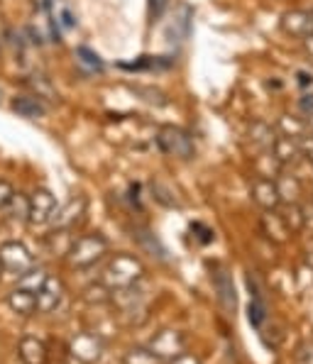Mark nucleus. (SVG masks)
Here are the masks:
<instances>
[{
    "mask_svg": "<svg viewBox=\"0 0 313 364\" xmlns=\"http://www.w3.org/2000/svg\"><path fill=\"white\" fill-rule=\"evenodd\" d=\"M248 318L255 328H262L267 321V304L262 299H250V306H248Z\"/></svg>",
    "mask_w": 313,
    "mask_h": 364,
    "instance_id": "23",
    "label": "nucleus"
},
{
    "mask_svg": "<svg viewBox=\"0 0 313 364\" xmlns=\"http://www.w3.org/2000/svg\"><path fill=\"white\" fill-rule=\"evenodd\" d=\"M156 144H159L161 152L169 156H179V159H191L193 156V139L181 127H161L159 134H156Z\"/></svg>",
    "mask_w": 313,
    "mask_h": 364,
    "instance_id": "3",
    "label": "nucleus"
},
{
    "mask_svg": "<svg viewBox=\"0 0 313 364\" xmlns=\"http://www.w3.org/2000/svg\"><path fill=\"white\" fill-rule=\"evenodd\" d=\"M135 237L139 240V242H142V247H147L149 252H152V255H156L161 259V257H164V247H161L159 242H156V237L152 232H147V230H135Z\"/></svg>",
    "mask_w": 313,
    "mask_h": 364,
    "instance_id": "24",
    "label": "nucleus"
},
{
    "mask_svg": "<svg viewBox=\"0 0 313 364\" xmlns=\"http://www.w3.org/2000/svg\"><path fill=\"white\" fill-rule=\"evenodd\" d=\"M262 230H265L267 237H272L274 242H284V240L292 235L287 230V225H284L282 215H279L277 210H267V215L262 218Z\"/></svg>",
    "mask_w": 313,
    "mask_h": 364,
    "instance_id": "16",
    "label": "nucleus"
},
{
    "mask_svg": "<svg viewBox=\"0 0 313 364\" xmlns=\"http://www.w3.org/2000/svg\"><path fill=\"white\" fill-rule=\"evenodd\" d=\"M8 306L13 313H18L22 318H30L37 313V294H32V291L27 289H13L8 294Z\"/></svg>",
    "mask_w": 313,
    "mask_h": 364,
    "instance_id": "15",
    "label": "nucleus"
},
{
    "mask_svg": "<svg viewBox=\"0 0 313 364\" xmlns=\"http://www.w3.org/2000/svg\"><path fill=\"white\" fill-rule=\"evenodd\" d=\"M304 42H306V49H309V54H311V59H313V35L306 37Z\"/></svg>",
    "mask_w": 313,
    "mask_h": 364,
    "instance_id": "28",
    "label": "nucleus"
},
{
    "mask_svg": "<svg viewBox=\"0 0 313 364\" xmlns=\"http://www.w3.org/2000/svg\"><path fill=\"white\" fill-rule=\"evenodd\" d=\"M274 137H277V134H274L272 127L265 125V122H255V125H253V142L257 144V147L265 149V152H270Z\"/></svg>",
    "mask_w": 313,
    "mask_h": 364,
    "instance_id": "19",
    "label": "nucleus"
},
{
    "mask_svg": "<svg viewBox=\"0 0 313 364\" xmlns=\"http://www.w3.org/2000/svg\"><path fill=\"white\" fill-rule=\"evenodd\" d=\"M105 352V343L98 333H78L69 343V355L78 364H96Z\"/></svg>",
    "mask_w": 313,
    "mask_h": 364,
    "instance_id": "5",
    "label": "nucleus"
},
{
    "mask_svg": "<svg viewBox=\"0 0 313 364\" xmlns=\"http://www.w3.org/2000/svg\"><path fill=\"white\" fill-rule=\"evenodd\" d=\"M18 357H20L22 364H47L49 362V350L39 338L25 335V338L18 343Z\"/></svg>",
    "mask_w": 313,
    "mask_h": 364,
    "instance_id": "13",
    "label": "nucleus"
},
{
    "mask_svg": "<svg viewBox=\"0 0 313 364\" xmlns=\"http://www.w3.org/2000/svg\"><path fill=\"white\" fill-rule=\"evenodd\" d=\"M13 110L22 117H39L47 113V108H44L39 96H18L13 100Z\"/></svg>",
    "mask_w": 313,
    "mask_h": 364,
    "instance_id": "17",
    "label": "nucleus"
},
{
    "mask_svg": "<svg viewBox=\"0 0 313 364\" xmlns=\"http://www.w3.org/2000/svg\"><path fill=\"white\" fill-rule=\"evenodd\" d=\"M122 364H161V360L152 355L149 347H132V350L125 355Z\"/></svg>",
    "mask_w": 313,
    "mask_h": 364,
    "instance_id": "20",
    "label": "nucleus"
},
{
    "mask_svg": "<svg viewBox=\"0 0 313 364\" xmlns=\"http://www.w3.org/2000/svg\"><path fill=\"white\" fill-rule=\"evenodd\" d=\"M169 364H201V360H198V357H193V355H186V352H184V355L174 357V360H171Z\"/></svg>",
    "mask_w": 313,
    "mask_h": 364,
    "instance_id": "27",
    "label": "nucleus"
},
{
    "mask_svg": "<svg viewBox=\"0 0 313 364\" xmlns=\"http://www.w3.org/2000/svg\"><path fill=\"white\" fill-rule=\"evenodd\" d=\"M144 277V264L137 259L135 255H115L113 259L108 262L103 272V279L100 282L105 284L110 291H120V289H130L137 287Z\"/></svg>",
    "mask_w": 313,
    "mask_h": 364,
    "instance_id": "2",
    "label": "nucleus"
},
{
    "mask_svg": "<svg viewBox=\"0 0 313 364\" xmlns=\"http://www.w3.org/2000/svg\"><path fill=\"white\" fill-rule=\"evenodd\" d=\"M149 350H152V355L159 357L161 362H171L174 357L184 355V350H186V338H184V333H179V330H161V333H156L152 338Z\"/></svg>",
    "mask_w": 313,
    "mask_h": 364,
    "instance_id": "7",
    "label": "nucleus"
},
{
    "mask_svg": "<svg viewBox=\"0 0 313 364\" xmlns=\"http://www.w3.org/2000/svg\"><path fill=\"white\" fill-rule=\"evenodd\" d=\"M49 274L44 272V269H39V267H32L30 272H25L22 277L18 279V287L20 289H27V291H32V294H37L39 289H42V284H44V279H47Z\"/></svg>",
    "mask_w": 313,
    "mask_h": 364,
    "instance_id": "18",
    "label": "nucleus"
},
{
    "mask_svg": "<svg viewBox=\"0 0 313 364\" xmlns=\"http://www.w3.org/2000/svg\"><path fill=\"white\" fill-rule=\"evenodd\" d=\"M211 282H213V289H216V296H218V301H221V306L226 308V311H235L238 296H235V284H233L230 274L223 267H216L213 274H211Z\"/></svg>",
    "mask_w": 313,
    "mask_h": 364,
    "instance_id": "12",
    "label": "nucleus"
},
{
    "mask_svg": "<svg viewBox=\"0 0 313 364\" xmlns=\"http://www.w3.org/2000/svg\"><path fill=\"white\" fill-rule=\"evenodd\" d=\"M3 274H5V269H3V262H0V279H3Z\"/></svg>",
    "mask_w": 313,
    "mask_h": 364,
    "instance_id": "30",
    "label": "nucleus"
},
{
    "mask_svg": "<svg viewBox=\"0 0 313 364\" xmlns=\"http://www.w3.org/2000/svg\"><path fill=\"white\" fill-rule=\"evenodd\" d=\"M105 255H108V240L100 232H88V235H81V237L71 240L64 259L71 269L83 272V269H91L93 264H98Z\"/></svg>",
    "mask_w": 313,
    "mask_h": 364,
    "instance_id": "1",
    "label": "nucleus"
},
{
    "mask_svg": "<svg viewBox=\"0 0 313 364\" xmlns=\"http://www.w3.org/2000/svg\"><path fill=\"white\" fill-rule=\"evenodd\" d=\"M64 294H66L64 282L57 277H47L42 289L37 291V313H42V316L54 313L61 306V301H64Z\"/></svg>",
    "mask_w": 313,
    "mask_h": 364,
    "instance_id": "10",
    "label": "nucleus"
},
{
    "mask_svg": "<svg viewBox=\"0 0 313 364\" xmlns=\"http://www.w3.org/2000/svg\"><path fill=\"white\" fill-rule=\"evenodd\" d=\"M86 208H88V200L83 198V196H74V198L66 200L61 208L54 210V215H52V220H49V223L54 225V230L71 232L78 225V223L83 220V215H86Z\"/></svg>",
    "mask_w": 313,
    "mask_h": 364,
    "instance_id": "8",
    "label": "nucleus"
},
{
    "mask_svg": "<svg viewBox=\"0 0 313 364\" xmlns=\"http://www.w3.org/2000/svg\"><path fill=\"white\" fill-rule=\"evenodd\" d=\"M78 57H81V61L86 66H91V69H100V59L91 52V49H78Z\"/></svg>",
    "mask_w": 313,
    "mask_h": 364,
    "instance_id": "26",
    "label": "nucleus"
},
{
    "mask_svg": "<svg viewBox=\"0 0 313 364\" xmlns=\"http://www.w3.org/2000/svg\"><path fill=\"white\" fill-rule=\"evenodd\" d=\"M3 210H8L13 220H25L27 223V196L25 193H13L10 203L5 205Z\"/></svg>",
    "mask_w": 313,
    "mask_h": 364,
    "instance_id": "22",
    "label": "nucleus"
},
{
    "mask_svg": "<svg viewBox=\"0 0 313 364\" xmlns=\"http://www.w3.org/2000/svg\"><path fill=\"white\" fill-rule=\"evenodd\" d=\"M0 262H3L5 272L20 279L22 274L35 267V255L22 242H5V245H0Z\"/></svg>",
    "mask_w": 313,
    "mask_h": 364,
    "instance_id": "6",
    "label": "nucleus"
},
{
    "mask_svg": "<svg viewBox=\"0 0 313 364\" xmlns=\"http://www.w3.org/2000/svg\"><path fill=\"white\" fill-rule=\"evenodd\" d=\"M270 154L282 166H289V164L294 166V164H299V161H301L299 144H296V139L289 137V134H279V137H274V142L270 147Z\"/></svg>",
    "mask_w": 313,
    "mask_h": 364,
    "instance_id": "14",
    "label": "nucleus"
},
{
    "mask_svg": "<svg viewBox=\"0 0 313 364\" xmlns=\"http://www.w3.org/2000/svg\"><path fill=\"white\" fill-rule=\"evenodd\" d=\"M13 193H15V188L10 186V181H3V178H0V210H3L5 205L10 203V198H13Z\"/></svg>",
    "mask_w": 313,
    "mask_h": 364,
    "instance_id": "25",
    "label": "nucleus"
},
{
    "mask_svg": "<svg viewBox=\"0 0 313 364\" xmlns=\"http://www.w3.org/2000/svg\"><path fill=\"white\" fill-rule=\"evenodd\" d=\"M250 193H253L255 203L265 210H277L279 205H282V193H279L277 178L257 176L253 181V186H250Z\"/></svg>",
    "mask_w": 313,
    "mask_h": 364,
    "instance_id": "11",
    "label": "nucleus"
},
{
    "mask_svg": "<svg viewBox=\"0 0 313 364\" xmlns=\"http://www.w3.org/2000/svg\"><path fill=\"white\" fill-rule=\"evenodd\" d=\"M57 208H59L57 196L49 191V188H37L32 196H27V223L32 228L47 225Z\"/></svg>",
    "mask_w": 313,
    "mask_h": 364,
    "instance_id": "4",
    "label": "nucleus"
},
{
    "mask_svg": "<svg viewBox=\"0 0 313 364\" xmlns=\"http://www.w3.org/2000/svg\"><path fill=\"white\" fill-rule=\"evenodd\" d=\"M110 294H113V291L105 287L103 282H98V284H93V287H88L86 291H83V301H86V304H108Z\"/></svg>",
    "mask_w": 313,
    "mask_h": 364,
    "instance_id": "21",
    "label": "nucleus"
},
{
    "mask_svg": "<svg viewBox=\"0 0 313 364\" xmlns=\"http://www.w3.org/2000/svg\"><path fill=\"white\" fill-rule=\"evenodd\" d=\"M306 262H309V264L313 267V242L309 245V250H306Z\"/></svg>",
    "mask_w": 313,
    "mask_h": 364,
    "instance_id": "29",
    "label": "nucleus"
},
{
    "mask_svg": "<svg viewBox=\"0 0 313 364\" xmlns=\"http://www.w3.org/2000/svg\"><path fill=\"white\" fill-rule=\"evenodd\" d=\"M282 32L294 39H306L313 35V10L294 8L282 15Z\"/></svg>",
    "mask_w": 313,
    "mask_h": 364,
    "instance_id": "9",
    "label": "nucleus"
}]
</instances>
